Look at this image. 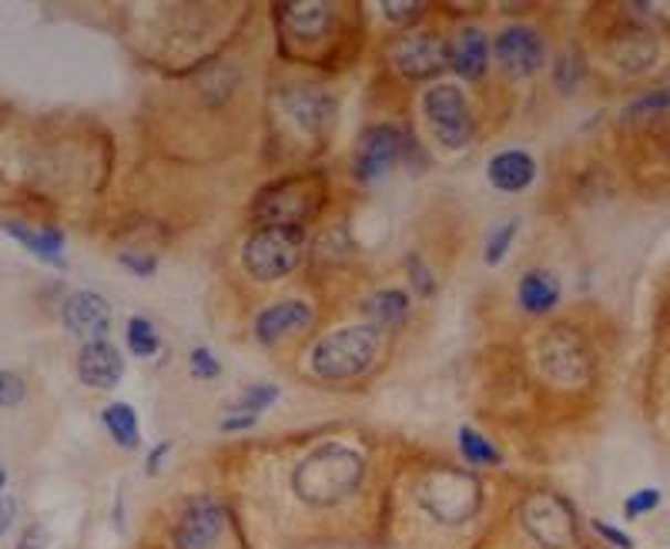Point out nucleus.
<instances>
[{"mask_svg":"<svg viewBox=\"0 0 670 549\" xmlns=\"http://www.w3.org/2000/svg\"><path fill=\"white\" fill-rule=\"evenodd\" d=\"M366 479V460L343 443L312 450L292 473L295 496L312 509H332L346 503Z\"/></svg>","mask_w":670,"mask_h":549,"instance_id":"nucleus-1","label":"nucleus"},{"mask_svg":"<svg viewBox=\"0 0 670 549\" xmlns=\"http://www.w3.org/2000/svg\"><path fill=\"white\" fill-rule=\"evenodd\" d=\"M416 503L429 519H436L442 526H460L480 513L483 483L470 469L442 466V469L426 473L416 483Z\"/></svg>","mask_w":670,"mask_h":549,"instance_id":"nucleus-2","label":"nucleus"},{"mask_svg":"<svg viewBox=\"0 0 670 549\" xmlns=\"http://www.w3.org/2000/svg\"><path fill=\"white\" fill-rule=\"evenodd\" d=\"M379 356V332L373 325L335 328L312 349V372L328 382H346L366 376Z\"/></svg>","mask_w":670,"mask_h":549,"instance_id":"nucleus-3","label":"nucleus"},{"mask_svg":"<svg viewBox=\"0 0 670 549\" xmlns=\"http://www.w3.org/2000/svg\"><path fill=\"white\" fill-rule=\"evenodd\" d=\"M305 252V229L302 225H259L245 249H242V265L252 278L259 282H279L285 278Z\"/></svg>","mask_w":670,"mask_h":549,"instance_id":"nucleus-4","label":"nucleus"},{"mask_svg":"<svg viewBox=\"0 0 670 549\" xmlns=\"http://www.w3.org/2000/svg\"><path fill=\"white\" fill-rule=\"evenodd\" d=\"M520 526L540 549H570L580 532L577 509L553 489H536L520 503Z\"/></svg>","mask_w":670,"mask_h":549,"instance_id":"nucleus-5","label":"nucleus"},{"mask_svg":"<svg viewBox=\"0 0 670 549\" xmlns=\"http://www.w3.org/2000/svg\"><path fill=\"white\" fill-rule=\"evenodd\" d=\"M422 112H426V122H429V128L442 148L460 151L473 141L470 101L457 84H432L422 94Z\"/></svg>","mask_w":670,"mask_h":549,"instance_id":"nucleus-6","label":"nucleus"},{"mask_svg":"<svg viewBox=\"0 0 670 549\" xmlns=\"http://www.w3.org/2000/svg\"><path fill=\"white\" fill-rule=\"evenodd\" d=\"M221 532H226V506L214 496H198L178 513L171 526V542L175 549H211Z\"/></svg>","mask_w":670,"mask_h":549,"instance_id":"nucleus-7","label":"nucleus"},{"mask_svg":"<svg viewBox=\"0 0 670 549\" xmlns=\"http://www.w3.org/2000/svg\"><path fill=\"white\" fill-rule=\"evenodd\" d=\"M540 362L549 379L564 382V386H574L590 372V352H587L584 339L577 332H570V328H556V332H549L543 339Z\"/></svg>","mask_w":670,"mask_h":549,"instance_id":"nucleus-8","label":"nucleus"},{"mask_svg":"<svg viewBox=\"0 0 670 549\" xmlns=\"http://www.w3.org/2000/svg\"><path fill=\"white\" fill-rule=\"evenodd\" d=\"M392 61L409 81H426L450 64V44H442L436 34H406L392 47Z\"/></svg>","mask_w":670,"mask_h":549,"instance_id":"nucleus-9","label":"nucleus"},{"mask_svg":"<svg viewBox=\"0 0 670 549\" xmlns=\"http://www.w3.org/2000/svg\"><path fill=\"white\" fill-rule=\"evenodd\" d=\"M493 51H496V61H500L506 71H513V74H533V71H540L543 61H546V44H543V38H540L533 28H526V24H510V28H503V31L496 34V41H493Z\"/></svg>","mask_w":670,"mask_h":549,"instance_id":"nucleus-10","label":"nucleus"},{"mask_svg":"<svg viewBox=\"0 0 670 549\" xmlns=\"http://www.w3.org/2000/svg\"><path fill=\"white\" fill-rule=\"evenodd\" d=\"M402 158V135L389 125H376L363 135L359 155H356V175L373 181L386 175L396 161Z\"/></svg>","mask_w":670,"mask_h":549,"instance_id":"nucleus-11","label":"nucleus"},{"mask_svg":"<svg viewBox=\"0 0 670 549\" xmlns=\"http://www.w3.org/2000/svg\"><path fill=\"white\" fill-rule=\"evenodd\" d=\"M308 321H312V305L302 298H285V302L269 305L255 318V339L262 346H275V342L302 332V328H308Z\"/></svg>","mask_w":670,"mask_h":549,"instance_id":"nucleus-12","label":"nucleus"},{"mask_svg":"<svg viewBox=\"0 0 670 549\" xmlns=\"http://www.w3.org/2000/svg\"><path fill=\"white\" fill-rule=\"evenodd\" d=\"M64 325L84 342H101L111 328V305L94 292H74L64 305Z\"/></svg>","mask_w":670,"mask_h":549,"instance_id":"nucleus-13","label":"nucleus"},{"mask_svg":"<svg viewBox=\"0 0 670 549\" xmlns=\"http://www.w3.org/2000/svg\"><path fill=\"white\" fill-rule=\"evenodd\" d=\"M77 376L91 389H115L125 376V359L107 339L84 342V349L77 352Z\"/></svg>","mask_w":670,"mask_h":549,"instance_id":"nucleus-14","label":"nucleus"},{"mask_svg":"<svg viewBox=\"0 0 670 549\" xmlns=\"http://www.w3.org/2000/svg\"><path fill=\"white\" fill-rule=\"evenodd\" d=\"M486 178H490L493 188H500V191H506V194H520V191H526V188L533 184V178H536V161H533L526 151L510 148V151H500V155L490 158Z\"/></svg>","mask_w":670,"mask_h":549,"instance_id":"nucleus-15","label":"nucleus"},{"mask_svg":"<svg viewBox=\"0 0 670 549\" xmlns=\"http://www.w3.org/2000/svg\"><path fill=\"white\" fill-rule=\"evenodd\" d=\"M450 67L467 77V81H480L490 67V41L480 28H463L457 34V41L450 44Z\"/></svg>","mask_w":670,"mask_h":549,"instance_id":"nucleus-16","label":"nucleus"},{"mask_svg":"<svg viewBox=\"0 0 670 549\" xmlns=\"http://www.w3.org/2000/svg\"><path fill=\"white\" fill-rule=\"evenodd\" d=\"M516 302L530 315H546L561 305V282L549 272H526L516 285Z\"/></svg>","mask_w":670,"mask_h":549,"instance_id":"nucleus-17","label":"nucleus"},{"mask_svg":"<svg viewBox=\"0 0 670 549\" xmlns=\"http://www.w3.org/2000/svg\"><path fill=\"white\" fill-rule=\"evenodd\" d=\"M366 312V325H373L376 332L379 328H399L406 318H409V295L402 288H383V292H373L363 305Z\"/></svg>","mask_w":670,"mask_h":549,"instance_id":"nucleus-18","label":"nucleus"},{"mask_svg":"<svg viewBox=\"0 0 670 549\" xmlns=\"http://www.w3.org/2000/svg\"><path fill=\"white\" fill-rule=\"evenodd\" d=\"M4 232L11 239H18L28 252H34L41 262H54L61 265V252H64V232L61 229H31L28 222H4Z\"/></svg>","mask_w":670,"mask_h":549,"instance_id":"nucleus-19","label":"nucleus"},{"mask_svg":"<svg viewBox=\"0 0 670 549\" xmlns=\"http://www.w3.org/2000/svg\"><path fill=\"white\" fill-rule=\"evenodd\" d=\"M624 71H643L653 57H657V44H653V38L643 31V28H630V31H624L620 34V41L614 44V54H610Z\"/></svg>","mask_w":670,"mask_h":549,"instance_id":"nucleus-20","label":"nucleus"},{"mask_svg":"<svg viewBox=\"0 0 670 549\" xmlns=\"http://www.w3.org/2000/svg\"><path fill=\"white\" fill-rule=\"evenodd\" d=\"M101 419H104L107 435L115 439V443H118L122 450H138L142 432H138V415H135L132 405H125V402H111V405L104 409Z\"/></svg>","mask_w":670,"mask_h":549,"instance_id":"nucleus-21","label":"nucleus"},{"mask_svg":"<svg viewBox=\"0 0 670 549\" xmlns=\"http://www.w3.org/2000/svg\"><path fill=\"white\" fill-rule=\"evenodd\" d=\"M457 443H460V453H463V460H467L470 466H500V463H503L500 450L490 443L486 435H480V432L470 429V425H460Z\"/></svg>","mask_w":670,"mask_h":549,"instance_id":"nucleus-22","label":"nucleus"},{"mask_svg":"<svg viewBox=\"0 0 670 549\" xmlns=\"http://www.w3.org/2000/svg\"><path fill=\"white\" fill-rule=\"evenodd\" d=\"M282 18L289 21V28L299 38H315L328 21V8L325 4H299V8H285Z\"/></svg>","mask_w":670,"mask_h":549,"instance_id":"nucleus-23","label":"nucleus"},{"mask_svg":"<svg viewBox=\"0 0 670 549\" xmlns=\"http://www.w3.org/2000/svg\"><path fill=\"white\" fill-rule=\"evenodd\" d=\"M128 349H132L135 356H142V359H151V356L161 349L158 328H155L148 318H142V315L128 318Z\"/></svg>","mask_w":670,"mask_h":549,"instance_id":"nucleus-24","label":"nucleus"},{"mask_svg":"<svg viewBox=\"0 0 670 549\" xmlns=\"http://www.w3.org/2000/svg\"><path fill=\"white\" fill-rule=\"evenodd\" d=\"M663 112H670V84H663V87L637 97L634 104H627L624 118L627 122H643V118H653V115H663Z\"/></svg>","mask_w":670,"mask_h":549,"instance_id":"nucleus-25","label":"nucleus"},{"mask_svg":"<svg viewBox=\"0 0 670 549\" xmlns=\"http://www.w3.org/2000/svg\"><path fill=\"white\" fill-rule=\"evenodd\" d=\"M279 399V389L275 386H252V389H245L242 395H239V402L232 405V412L229 415H252V419H259V412H265L272 402Z\"/></svg>","mask_w":670,"mask_h":549,"instance_id":"nucleus-26","label":"nucleus"},{"mask_svg":"<svg viewBox=\"0 0 670 549\" xmlns=\"http://www.w3.org/2000/svg\"><path fill=\"white\" fill-rule=\"evenodd\" d=\"M516 229H520V222H503L493 235H490V242H486V265H496V262H503L506 258V252H510V245H513V239H516Z\"/></svg>","mask_w":670,"mask_h":549,"instance_id":"nucleus-27","label":"nucleus"},{"mask_svg":"<svg viewBox=\"0 0 670 549\" xmlns=\"http://www.w3.org/2000/svg\"><path fill=\"white\" fill-rule=\"evenodd\" d=\"M663 503V493L660 489H637V493H630L627 499H624V516L627 519H640V516H647V513H653L657 506Z\"/></svg>","mask_w":670,"mask_h":549,"instance_id":"nucleus-28","label":"nucleus"},{"mask_svg":"<svg viewBox=\"0 0 670 549\" xmlns=\"http://www.w3.org/2000/svg\"><path fill=\"white\" fill-rule=\"evenodd\" d=\"M580 74H584V64L574 51H564L556 57V81H561V91H574L580 84Z\"/></svg>","mask_w":670,"mask_h":549,"instance_id":"nucleus-29","label":"nucleus"},{"mask_svg":"<svg viewBox=\"0 0 670 549\" xmlns=\"http://www.w3.org/2000/svg\"><path fill=\"white\" fill-rule=\"evenodd\" d=\"M188 366H191V376H198V379H218L221 376V362L211 356V349H205V346H198V349H191V356H188Z\"/></svg>","mask_w":670,"mask_h":549,"instance_id":"nucleus-30","label":"nucleus"},{"mask_svg":"<svg viewBox=\"0 0 670 549\" xmlns=\"http://www.w3.org/2000/svg\"><path fill=\"white\" fill-rule=\"evenodd\" d=\"M28 395V386L14 372H0V405H18Z\"/></svg>","mask_w":670,"mask_h":549,"instance_id":"nucleus-31","label":"nucleus"},{"mask_svg":"<svg viewBox=\"0 0 670 549\" xmlns=\"http://www.w3.org/2000/svg\"><path fill=\"white\" fill-rule=\"evenodd\" d=\"M409 282H412L416 295H422V298H432V292H436V282H432L429 268H426V265H422L419 258H412V255H409Z\"/></svg>","mask_w":670,"mask_h":549,"instance_id":"nucleus-32","label":"nucleus"},{"mask_svg":"<svg viewBox=\"0 0 670 549\" xmlns=\"http://www.w3.org/2000/svg\"><path fill=\"white\" fill-rule=\"evenodd\" d=\"M594 532H597L604 542H610L614 549H634V539H630L624 529H617V526H610V522H604V519H594Z\"/></svg>","mask_w":670,"mask_h":549,"instance_id":"nucleus-33","label":"nucleus"},{"mask_svg":"<svg viewBox=\"0 0 670 549\" xmlns=\"http://www.w3.org/2000/svg\"><path fill=\"white\" fill-rule=\"evenodd\" d=\"M18 549H48V529L44 526H28L18 539Z\"/></svg>","mask_w":670,"mask_h":549,"instance_id":"nucleus-34","label":"nucleus"},{"mask_svg":"<svg viewBox=\"0 0 670 549\" xmlns=\"http://www.w3.org/2000/svg\"><path fill=\"white\" fill-rule=\"evenodd\" d=\"M14 516H18V503L14 499H0V536L11 529Z\"/></svg>","mask_w":670,"mask_h":549,"instance_id":"nucleus-35","label":"nucleus"},{"mask_svg":"<svg viewBox=\"0 0 670 549\" xmlns=\"http://www.w3.org/2000/svg\"><path fill=\"white\" fill-rule=\"evenodd\" d=\"M122 262H125V265H132V272H135V275H151V272H155V262H151V258H138V255H132V252H125V255H122Z\"/></svg>","mask_w":670,"mask_h":549,"instance_id":"nucleus-36","label":"nucleus"},{"mask_svg":"<svg viewBox=\"0 0 670 549\" xmlns=\"http://www.w3.org/2000/svg\"><path fill=\"white\" fill-rule=\"evenodd\" d=\"M386 14L389 18H396V21H409V18H419L422 14V8H396V4H386Z\"/></svg>","mask_w":670,"mask_h":549,"instance_id":"nucleus-37","label":"nucleus"},{"mask_svg":"<svg viewBox=\"0 0 670 549\" xmlns=\"http://www.w3.org/2000/svg\"><path fill=\"white\" fill-rule=\"evenodd\" d=\"M165 453H168V443H161V446H155V453H151V460L145 463V469L155 476L158 473V466H161V460H165Z\"/></svg>","mask_w":670,"mask_h":549,"instance_id":"nucleus-38","label":"nucleus"},{"mask_svg":"<svg viewBox=\"0 0 670 549\" xmlns=\"http://www.w3.org/2000/svg\"><path fill=\"white\" fill-rule=\"evenodd\" d=\"M4 483H8V476H4V469H0V489H4Z\"/></svg>","mask_w":670,"mask_h":549,"instance_id":"nucleus-39","label":"nucleus"}]
</instances>
